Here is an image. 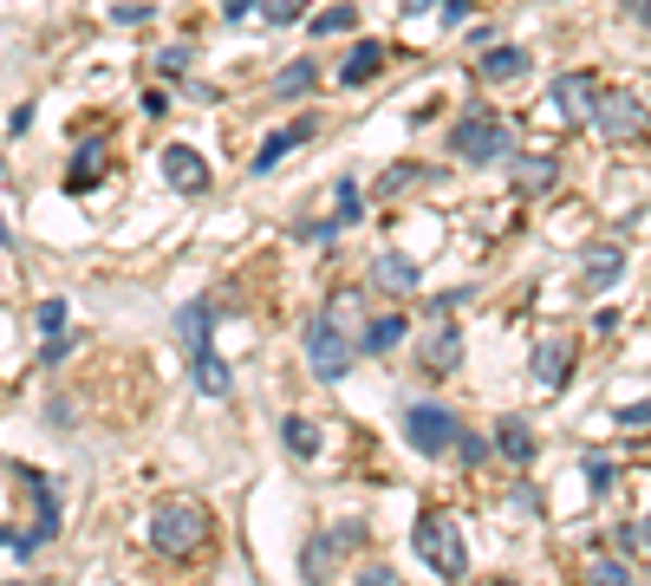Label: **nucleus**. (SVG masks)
I'll list each match as a JSON object with an SVG mask.
<instances>
[{
    "label": "nucleus",
    "mask_w": 651,
    "mask_h": 586,
    "mask_svg": "<svg viewBox=\"0 0 651 586\" xmlns=\"http://www.w3.org/2000/svg\"><path fill=\"white\" fill-rule=\"evenodd\" d=\"M437 13H443V26H456V20H470V0H437Z\"/></svg>",
    "instance_id": "4c0bfd02"
},
{
    "label": "nucleus",
    "mask_w": 651,
    "mask_h": 586,
    "mask_svg": "<svg viewBox=\"0 0 651 586\" xmlns=\"http://www.w3.org/2000/svg\"><path fill=\"white\" fill-rule=\"evenodd\" d=\"M496 586H515V581H496Z\"/></svg>",
    "instance_id": "a18cd8bd"
},
{
    "label": "nucleus",
    "mask_w": 651,
    "mask_h": 586,
    "mask_svg": "<svg viewBox=\"0 0 651 586\" xmlns=\"http://www.w3.org/2000/svg\"><path fill=\"white\" fill-rule=\"evenodd\" d=\"M306 137H313V117H300V124H280V130H267V144L254 150V176H267V170H274V163H280L287 150H300Z\"/></svg>",
    "instance_id": "2eb2a0df"
},
{
    "label": "nucleus",
    "mask_w": 651,
    "mask_h": 586,
    "mask_svg": "<svg viewBox=\"0 0 651 586\" xmlns=\"http://www.w3.org/2000/svg\"><path fill=\"white\" fill-rule=\"evenodd\" d=\"M98 170H104V137H85V144L72 150V163H65V196L98 189Z\"/></svg>",
    "instance_id": "ddd939ff"
},
{
    "label": "nucleus",
    "mask_w": 651,
    "mask_h": 586,
    "mask_svg": "<svg viewBox=\"0 0 651 586\" xmlns=\"http://www.w3.org/2000/svg\"><path fill=\"white\" fill-rule=\"evenodd\" d=\"M209 326H215V300H183V313H176V346L196 359V352H209Z\"/></svg>",
    "instance_id": "9b49d317"
},
{
    "label": "nucleus",
    "mask_w": 651,
    "mask_h": 586,
    "mask_svg": "<svg viewBox=\"0 0 651 586\" xmlns=\"http://www.w3.org/2000/svg\"><path fill=\"white\" fill-rule=\"evenodd\" d=\"M163 183H170L176 196H202V189H209V163H202V150L170 144V150H163Z\"/></svg>",
    "instance_id": "6e6552de"
},
{
    "label": "nucleus",
    "mask_w": 651,
    "mask_h": 586,
    "mask_svg": "<svg viewBox=\"0 0 651 586\" xmlns=\"http://www.w3.org/2000/svg\"><path fill=\"white\" fill-rule=\"evenodd\" d=\"M593 586H633V568H626V561H613V554H606V561H600V568H593Z\"/></svg>",
    "instance_id": "473e14b6"
},
{
    "label": "nucleus",
    "mask_w": 651,
    "mask_h": 586,
    "mask_svg": "<svg viewBox=\"0 0 651 586\" xmlns=\"http://www.w3.org/2000/svg\"><path fill=\"white\" fill-rule=\"evenodd\" d=\"M150 20V0H117L111 7V26H143Z\"/></svg>",
    "instance_id": "7c9ffc66"
},
{
    "label": "nucleus",
    "mask_w": 651,
    "mask_h": 586,
    "mask_svg": "<svg viewBox=\"0 0 651 586\" xmlns=\"http://www.w3.org/2000/svg\"><path fill=\"white\" fill-rule=\"evenodd\" d=\"M313 85H320V65H313V59H293V65L274 78V91H280V98H306Z\"/></svg>",
    "instance_id": "b1692460"
},
{
    "label": "nucleus",
    "mask_w": 651,
    "mask_h": 586,
    "mask_svg": "<svg viewBox=\"0 0 651 586\" xmlns=\"http://www.w3.org/2000/svg\"><path fill=\"white\" fill-rule=\"evenodd\" d=\"M456 437H463L456 411H443V404H411V411H404V444H411L417 457H450Z\"/></svg>",
    "instance_id": "39448f33"
},
{
    "label": "nucleus",
    "mask_w": 651,
    "mask_h": 586,
    "mask_svg": "<svg viewBox=\"0 0 651 586\" xmlns=\"http://www.w3.org/2000/svg\"><path fill=\"white\" fill-rule=\"evenodd\" d=\"M619 424H651V398H639V404H619Z\"/></svg>",
    "instance_id": "e433bc0d"
},
{
    "label": "nucleus",
    "mask_w": 651,
    "mask_h": 586,
    "mask_svg": "<svg viewBox=\"0 0 651 586\" xmlns=\"http://www.w3.org/2000/svg\"><path fill=\"white\" fill-rule=\"evenodd\" d=\"M456 457H463L470 470H476V463H489V437H476V431H463V437H456Z\"/></svg>",
    "instance_id": "2f4dec72"
},
{
    "label": "nucleus",
    "mask_w": 651,
    "mask_h": 586,
    "mask_svg": "<svg viewBox=\"0 0 651 586\" xmlns=\"http://www.w3.org/2000/svg\"><path fill=\"white\" fill-rule=\"evenodd\" d=\"M0 548H13V528H0Z\"/></svg>",
    "instance_id": "37998d69"
},
{
    "label": "nucleus",
    "mask_w": 651,
    "mask_h": 586,
    "mask_svg": "<svg viewBox=\"0 0 651 586\" xmlns=\"http://www.w3.org/2000/svg\"><path fill=\"white\" fill-rule=\"evenodd\" d=\"M639 541H646V548H651V515H646V522H639Z\"/></svg>",
    "instance_id": "79ce46f5"
},
{
    "label": "nucleus",
    "mask_w": 651,
    "mask_h": 586,
    "mask_svg": "<svg viewBox=\"0 0 651 586\" xmlns=\"http://www.w3.org/2000/svg\"><path fill=\"white\" fill-rule=\"evenodd\" d=\"M306 13V0H254V20H267V26H293Z\"/></svg>",
    "instance_id": "cd10ccee"
},
{
    "label": "nucleus",
    "mask_w": 651,
    "mask_h": 586,
    "mask_svg": "<svg viewBox=\"0 0 651 586\" xmlns=\"http://www.w3.org/2000/svg\"><path fill=\"white\" fill-rule=\"evenodd\" d=\"M65 320H72V307H65V300H59V294H52V300H39V307H33V326H39V333H46V339H52V333H65Z\"/></svg>",
    "instance_id": "bb28decb"
},
{
    "label": "nucleus",
    "mask_w": 651,
    "mask_h": 586,
    "mask_svg": "<svg viewBox=\"0 0 651 586\" xmlns=\"http://www.w3.org/2000/svg\"><path fill=\"white\" fill-rule=\"evenodd\" d=\"M411 541H417V561H424L430 574H443V581H463V574H470V548H463V528H456L450 515H424Z\"/></svg>",
    "instance_id": "7ed1b4c3"
},
{
    "label": "nucleus",
    "mask_w": 651,
    "mask_h": 586,
    "mask_svg": "<svg viewBox=\"0 0 651 586\" xmlns=\"http://www.w3.org/2000/svg\"><path fill=\"white\" fill-rule=\"evenodd\" d=\"M33 130V104H13V117H7V137H26Z\"/></svg>",
    "instance_id": "c9c22d12"
},
{
    "label": "nucleus",
    "mask_w": 651,
    "mask_h": 586,
    "mask_svg": "<svg viewBox=\"0 0 651 586\" xmlns=\"http://www.w3.org/2000/svg\"><path fill=\"white\" fill-rule=\"evenodd\" d=\"M463 365V333L456 320H437V333L424 339V372H456Z\"/></svg>",
    "instance_id": "dca6fc26"
},
{
    "label": "nucleus",
    "mask_w": 651,
    "mask_h": 586,
    "mask_svg": "<svg viewBox=\"0 0 651 586\" xmlns=\"http://www.w3.org/2000/svg\"><path fill=\"white\" fill-rule=\"evenodd\" d=\"M280 444H287L300 463H313V457L326 450V437H320V424H313V417H280Z\"/></svg>",
    "instance_id": "4be33fe9"
},
{
    "label": "nucleus",
    "mask_w": 651,
    "mask_h": 586,
    "mask_svg": "<svg viewBox=\"0 0 651 586\" xmlns=\"http://www.w3.org/2000/svg\"><path fill=\"white\" fill-rule=\"evenodd\" d=\"M254 13V0H222V20H248Z\"/></svg>",
    "instance_id": "a19ab883"
},
{
    "label": "nucleus",
    "mask_w": 651,
    "mask_h": 586,
    "mask_svg": "<svg viewBox=\"0 0 651 586\" xmlns=\"http://www.w3.org/2000/svg\"><path fill=\"white\" fill-rule=\"evenodd\" d=\"M417 176H424V170H417V163H391V170H385V176H378V189H385V196H398V189H411V183H417Z\"/></svg>",
    "instance_id": "c756f323"
},
{
    "label": "nucleus",
    "mask_w": 651,
    "mask_h": 586,
    "mask_svg": "<svg viewBox=\"0 0 651 586\" xmlns=\"http://www.w3.org/2000/svg\"><path fill=\"white\" fill-rule=\"evenodd\" d=\"M535 59H528V46H483V59H476V78H489V85H509V78H522Z\"/></svg>",
    "instance_id": "9d476101"
},
{
    "label": "nucleus",
    "mask_w": 651,
    "mask_h": 586,
    "mask_svg": "<svg viewBox=\"0 0 651 586\" xmlns=\"http://www.w3.org/2000/svg\"><path fill=\"white\" fill-rule=\"evenodd\" d=\"M567 378H574V339L554 333V339L535 346V385L541 391H567Z\"/></svg>",
    "instance_id": "1a4fd4ad"
},
{
    "label": "nucleus",
    "mask_w": 651,
    "mask_h": 586,
    "mask_svg": "<svg viewBox=\"0 0 651 586\" xmlns=\"http://www.w3.org/2000/svg\"><path fill=\"white\" fill-rule=\"evenodd\" d=\"M587 489H593V496L613 489V463H606V457H587Z\"/></svg>",
    "instance_id": "72a5a7b5"
},
{
    "label": "nucleus",
    "mask_w": 651,
    "mask_h": 586,
    "mask_svg": "<svg viewBox=\"0 0 651 586\" xmlns=\"http://www.w3.org/2000/svg\"><path fill=\"white\" fill-rule=\"evenodd\" d=\"M509 150H515V137H509V117H496V111H463V124H450V157L456 163L489 170Z\"/></svg>",
    "instance_id": "f257e3e1"
},
{
    "label": "nucleus",
    "mask_w": 651,
    "mask_h": 586,
    "mask_svg": "<svg viewBox=\"0 0 651 586\" xmlns=\"http://www.w3.org/2000/svg\"><path fill=\"white\" fill-rule=\"evenodd\" d=\"M600 72H561L554 85H548V104L567 117V124H593V104H600Z\"/></svg>",
    "instance_id": "0eeeda50"
},
{
    "label": "nucleus",
    "mask_w": 651,
    "mask_h": 586,
    "mask_svg": "<svg viewBox=\"0 0 651 586\" xmlns=\"http://www.w3.org/2000/svg\"><path fill=\"white\" fill-rule=\"evenodd\" d=\"M333 548H339V535H313V541H306V561H300V568H306V581H313V586H326V561H333Z\"/></svg>",
    "instance_id": "a878e982"
},
{
    "label": "nucleus",
    "mask_w": 651,
    "mask_h": 586,
    "mask_svg": "<svg viewBox=\"0 0 651 586\" xmlns=\"http://www.w3.org/2000/svg\"><path fill=\"white\" fill-rule=\"evenodd\" d=\"M372 287L411 294V287H417V261H411V254H378V261H372Z\"/></svg>",
    "instance_id": "aec40b11"
},
{
    "label": "nucleus",
    "mask_w": 651,
    "mask_h": 586,
    "mask_svg": "<svg viewBox=\"0 0 651 586\" xmlns=\"http://www.w3.org/2000/svg\"><path fill=\"white\" fill-rule=\"evenodd\" d=\"M7 586H20V581H7Z\"/></svg>",
    "instance_id": "de8ad7c7"
},
{
    "label": "nucleus",
    "mask_w": 651,
    "mask_h": 586,
    "mask_svg": "<svg viewBox=\"0 0 651 586\" xmlns=\"http://www.w3.org/2000/svg\"><path fill=\"white\" fill-rule=\"evenodd\" d=\"M39 359H46V365H65V359H72V333H52V339H46V352H39Z\"/></svg>",
    "instance_id": "f704fd0d"
},
{
    "label": "nucleus",
    "mask_w": 651,
    "mask_h": 586,
    "mask_svg": "<svg viewBox=\"0 0 651 586\" xmlns=\"http://www.w3.org/2000/svg\"><path fill=\"white\" fill-rule=\"evenodd\" d=\"M554 183H561L554 157H515V196H548Z\"/></svg>",
    "instance_id": "f3484780"
},
{
    "label": "nucleus",
    "mask_w": 651,
    "mask_h": 586,
    "mask_svg": "<svg viewBox=\"0 0 651 586\" xmlns=\"http://www.w3.org/2000/svg\"><path fill=\"white\" fill-rule=\"evenodd\" d=\"M300 235H306V241H333V235H339V222H306Z\"/></svg>",
    "instance_id": "ea45409f"
},
{
    "label": "nucleus",
    "mask_w": 651,
    "mask_h": 586,
    "mask_svg": "<svg viewBox=\"0 0 651 586\" xmlns=\"http://www.w3.org/2000/svg\"><path fill=\"white\" fill-rule=\"evenodd\" d=\"M150 65H157V72H163V78H183V72H189V65H196V52H189V46H163V52H157V59H150Z\"/></svg>",
    "instance_id": "c85d7f7f"
},
{
    "label": "nucleus",
    "mask_w": 651,
    "mask_h": 586,
    "mask_svg": "<svg viewBox=\"0 0 651 586\" xmlns=\"http://www.w3.org/2000/svg\"><path fill=\"white\" fill-rule=\"evenodd\" d=\"M7 241H13V235H7V222H0V248H7Z\"/></svg>",
    "instance_id": "c03bdc74"
},
{
    "label": "nucleus",
    "mask_w": 651,
    "mask_h": 586,
    "mask_svg": "<svg viewBox=\"0 0 651 586\" xmlns=\"http://www.w3.org/2000/svg\"><path fill=\"white\" fill-rule=\"evenodd\" d=\"M378 65H385V46H378V39H359V46H352V59L339 65V85H372V78H378Z\"/></svg>",
    "instance_id": "412c9836"
},
{
    "label": "nucleus",
    "mask_w": 651,
    "mask_h": 586,
    "mask_svg": "<svg viewBox=\"0 0 651 586\" xmlns=\"http://www.w3.org/2000/svg\"><path fill=\"white\" fill-rule=\"evenodd\" d=\"M352 586H398V574H391V568H365Z\"/></svg>",
    "instance_id": "58836bf2"
},
{
    "label": "nucleus",
    "mask_w": 651,
    "mask_h": 586,
    "mask_svg": "<svg viewBox=\"0 0 651 586\" xmlns=\"http://www.w3.org/2000/svg\"><path fill=\"white\" fill-rule=\"evenodd\" d=\"M352 359H359V339H346L339 320L320 313V320L306 326V365H313V378H320V385H346Z\"/></svg>",
    "instance_id": "20e7f679"
},
{
    "label": "nucleus",
    "mask_w": 651,
    "mask_h": 586,
    "mask_svg": "<svg viewBox=\"0 0 651 586\" xmlns=\"http://www.w3.org/2000/svg\"><path fill=\"white\" fill-rule=\"evenodd\" d=\"M404 333H411V320H404V313H378V320H365L359 352H365V359H391V352L404 346Z\"/></svg>",
    "instance_id": "f8f14e48"
},
{
    "label": "nucleus",
    "mask_w": 651,
    "mask_h": 586,
    "mask_svg": "<svg viewBox=\"0 0 651 586\" xmlns=\"http://www.w3.org/2000/svg\"><path fill=\"white\" fill-rule=\"evenodd\" d=\"M306 26H313V39H333V33H352V26H359V7H352V0H333V7H326L320 20H306Z\"/></svg>",
    "instance_id": "5701e85b"
},
{
    "label": "nucleus",
    "mask_w": 651,
    "mask_h": 586,
    "mask_svg": "<svg viewBox=\"0 0 651 586\" xmlns=\"http://www.w3.org/2000/svg\"><path fill=\"white\" fill-rule=\"evenodd\" d=\"M189 385H196L202 398H228V391H235V365H228L222 352H196V359H189Z\"/></svg>",
    "instance_id": "4468645a"
},
{
    "label": "nucleus",
    "mask_w": 651,
    "mask_h": 586,
    "mask_svg": "<svg viewBox=\"0 0 651 586\" xmlns=\"http://www.w3.org/2000/svg\"><path fill=\"white\" fill-rule=\"evenodd\" d=\"M202 535H209V515L196 509V502H157V515H150V548L157 554H170V561H183V554H196L202 548Z\"/></svg>",
    "instance_id": "f03ea898"
},
{
    "label": "nucleus",
    "mask_w": 651,
    "mask_h": 586,
    "mask_svg": "<svg viewBox=\"0 0 651 586\" xmlns=\"http://www.w3.org/2000/svg\"><path fill=\"white\" fill-rule=\"evenodd\" d=\"M619 274H626V248L619 241H593L587 248V280L593 287H619Z\"/></svg>",
    "instance_id": "6ab92c4d"
},
{
    "label": "nucleus",
    "mask_w": 651,
    "mask_h": 586,
    "mask_svg": "<svg viewBox=\"0 0 651 586\" xmlns=\"http://www.w3.org/2000/svg\"><path fill=\"white\" fill-rule=\"evenodd\" d=\"M359 215H365V196H359V183H352V176H339V189H333V222H339V228H352Z\"/></svg>",
    "instance_id": "393cba45"
},
{
    "label": "nucleus",
    "mask_w": 651,
    "mask_h": 586,
    "mask_svg": "<svg viewBox=\"0 0 651 586\" xmlns=\"http://www.w3.org/2000/svg\"><path fill=\"white\" fill-rule=\"evenodd\" d=\"M496 450H502L509 463H522V470H528L541 444H535V431H528V417H502V424H496Z\"/></svg>",
    "instance_id": "a211bd4d"
},
{
    "label": "nucleus",
    "mask_w": 651,
    "mask_h": 586,
    "mask_svg": "<svg viewBox=\"0 0 651 586\" xmlns=\"http://www.w3.org/2000/svg\"><path fill=\"white\" fill-rule=\"evenodd\" d=\"M646 20H651V0H646Z\"/></svg>",
    "instance_id": "49530a36"
},
{
    "label": "nucleus",
    "mask_w": 651,
    "mask_h": 586,
    "mask_svg": "<svg viewBox=\"0 0 651 586\" xmlns=\"http://www.w3.org/2000/svg\"><path fill=\"white\" fill-rule=\"evenodd\" d=\"M646 124H651V104L639 91H600V104H593V130H600V137L626 144V137H639Z\"/></svg>",
    "instance_id": "423d86ee"
}]
</instances>
